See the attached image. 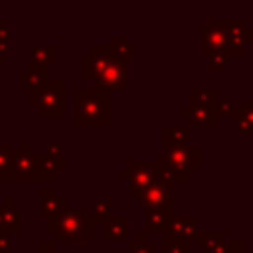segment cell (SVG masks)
Instances as JSON below:
<instances>
[{
    "label": "cell",
    "mask_w": 253,
    "mask_h": 253,
    "mask_svg": "<svg viewBox=\"0 0 253 253\" xmlns=\"http://www.w3.org/2000/svg\"><path fill=\"white\" fill-rule=\"evenodd\" d=\"M111 123V95L95 89L73 91V125L107 126Z\"/></svg>",
    "instance_id": "6da1fadb"
},
{
    "label": "cell",
    "mask_w": 253,
    "mask_h": 253,
    "mask_svg": "<svg viewBox=\"0 0 253 253\" xmlns=\"http://www.w3.org/2000/svg\"><path fill=\"white\" fill-rule=\"evenodd\" d=\"M28 107L36 109L40 117H65V81H45L38 91L28 95Z\"/></svg>",
    "instance_id": "7a4b0ae2"
},
{
    "label": "cell",
    "mask_w": 253,
    "mask_h": 253,
    "mask_svg": "<svg viewBox=\"0 0 253 253\" xmlns=\"http://www.w3.org/2000/svg\"><path fill=\"white\" fill-rule=\"evenodd\" d=\"M85 217V208L83 206H75V208H65L59 215L49 217L45 221V231L49 235H55V245L63 243V241H75V243H83L85 235L81 231V223Z\"/></svg>",
    "instance_id": "3957f363"
},
{
    "label": "cell",
    "mask_w": 253,
    "mask_h": 253,
    "mask_svg": "<svg viewBox=\"0 0 253 253\" xmlns=\"http://www.w3.org/2000/svg\"><path fill=\"white\" fill-rule=\"evenodd\" d=\"M166 166L178 170L182 174H192L202 168V144L192 142L188 146H162V150L154 152Z\"/></svg>",
    "instance_id": "277c9868"
},
{
    "label": "cell",
    "mask_w": 253,
    "mask_h": 253,
    "mask_svg": "<svg viewBox=\"0 0 253 253\" xmlns=\"http://www.w3.org/2000/svg\"><path fill=\"white\" fill-rule=\"evenodd\" d=\"M119 178L128 184L126 196L130 200H136L144 188H148L150 184L160 180V172L152 160H130V162H126V168H123L119 172Z\"/></svg>",
    "instance_id": "5b68a950"
},
{
    "label": "cell",
    "mask_w": 253,
    "mask_h": 253,
    "mask_svg": "<svg viewBox=\"0 0 253 253\" xmlns=\"http://www.w3.org/2000/svg\"><path fill=\"white\" fill-rule=\"evenodd\" d=\"M91 89L103 93L128 89V57L113 55L111 63L91 81Z\"/></svg>",
    "instance_id": "8992f818"
},
{
    "label": "cell",
    "mask_w": 253,
    "mask_h": 253,
    "mask_svg": "<svg viewBox=\"0 0 253 253\" xmlns=\"http://www.w3.org/2000/svg\"><path fill=\"white\" fill-rule=\"evenodd\" d=\"M34 160L40 180H55L57 174L65 170V152L59 142L47 144L43 150L34 152Z\"/></svg>",
    "instance_id": "52a82bcc"
},
{
    "label": "cell",
    "mask_w": 253,
    "mask_h": 253,
    "mask_svg": "<svg viewBox=\"0 0 253 253\" xmlns=\"http://www.w3.org/2000/svg\"><path fill=\"white\" fill-rule=\"evenodd\" d=\"M172 186L174 182H170L168 178H164L160 174V180H156L154 184H150L148 188H144L138 194V206L142 210L148 208H158V206H172L174 198H172Z\"/></svg>",
    "instance_id": "ba28073f"
},
{
    "label": "cell",
    "mask_w": 253,
    "mask_h": 253,
    "mask_svg": "<svg viewBox=\"0 0 253 253\" xmlns=\"http://www.w3.org/2000/svg\"><path fill=\"white\" fill-rule=\"evenodd\" d=\"M225 34H227V55L245 53V49L253 45V26H249L245 18H229Z\"/></svg>",
    "instance_id": "9c48e42d"
},
{
    "label": "cell",
    "mask_w": 253,
    "mask_h": 253,
    "mask_svg": "<svg viewBox=\"0 0 253 253\" xmlns=\"http://www.w3.org/2000/svg\"><path fill=\"white\" fill-rule=\"evenodd\" d=\"M8 180H40L30 144H20V150L14 152Z\"/></svg>",
    "instance_id": "30bf717a"
},
{
    "label": "cell",
    "mask_w": 253,
    "mask_h": 253,
    "mask_svg": "<svg viewBox=\"0 0 253 253\" xmlns=\"http://www.w3.org/2000/svg\"><path fill=\"white\" fill-rule=\"evenodd\" d=\"M200 223H202L200 215H188V213L176 215L174 213L170 223L166 225L164 235H170V237H176V239H182V241H190L198 233Z\"/></svg>",
    "instance_id": "8fae6325"
},
{
    "label": "cell",
    "mask_w": 253,
    "mask_h": 253,
    "mask_svg": "<svg viewBox=\"0 0 253 253\" xmlns=\"http://www.w3.org/2000/svg\"><path fill=\"white\" fill-rule=\"evenodd\" d=\"M174 215V204L172 206H158L144 210V235H164L166 225L170 223Z\"/></svg>",
    "instance_id": "7c38bea8"
},
{
    "label": "cell",
    "mask_w": 253,
    "mask_h": 253,
    "mask_svg": "<svg viewBox=\"0 0 253 253\" xmlns=\"http://www.w3.org/2000/svg\"><path fill=\"white\" fill-rule=\"evenodd\" d=\"M101 241L128 243V217L126 215H107L101 223Z\"/></svg>",
    "instance_id": "4fadbf2b"
},
{
    "label": "cell",
    "mask_w": 253,
    "mask_h": 253,
    "mask_svg": "<svg viewBox=\"0 0 253 253\" xmlns=\"http://www.w3.org/2000/svg\"><path fill=\"white\" fill-rule=\"evenodd\" d=\"M200 51L204 55L211 51H225L227 53V34L221 28L213 26H202L200 28Z\"/></svg>",
    "instance_id": "5bb4252c"
},
{
    "label": "cell",
    "mask_w": 253,
    "mask_h": 253,
    "mask_svg": "<svg viewBox=\"0 0 253 253\" xmlns=\"http://www.w3.org/2000/svg\"><path fill=\"white\" fill-rule=\"evenodd\" d=\"M38 200H40V206H38V215L49 219V217H55L59 215L67 206H65V198L57 196L53 188H40L38 190Z\"/></svg>",
    "instance_id": "9a60e30c"
},
{
    "label": "cell",
    "mask_w": 253,
    "mask_h": 253,
    "mask_svg": "<svg viewBox=\"0 0 253 253\" xmlns=\"http://www.w3.org/2000/svg\"><path fill=\"white\" fill-rule=\"evenodd\" d=\"M182 117L190 119V125H206V126H215L219 123V117L215 113V107L208 105H188L182 109Z\"/></svg>",
    "instance_id": "2e32d148"
},
{
    "label": "cell",
    "mask_w": 253,
    "mask_h": 253,
    "mask_svg": "<svg viewBox=\"0 0 253 253\" xmlns=\"http://www.w3.org/2000/svg\"><path fill=\"white\" fill-rule=\"evenodd\" d=\"M192 125H164L162 146H188L192 144Z\"/></svg>",
    "instance_id": "e0dca14e"
},
{
    "label": "cell",
    "mask_w": 253,
    "mask_h": 253,
    "mask_svg": "<svg viewBox=\"0 0 253 253\" xmlns=\"http://www.w3.org/2000/svg\"><path fill=\"white\" fill-rule=\"evenodd\" d=\"M55 59H57V47L53 43H34L28 57V67L47 69V65L53 63Z\"/></svg>",
    "instance_id": "ac0fdd59"
},
{
    "label": "cell",
    "mask_w": 253,
    "mask_h": 253,
    "mask_svg": "<svg viewBox=\"0 0 253 253\" xmlns=\"http://www.w3.org/2000/svg\"><path fill=\"white\" fill-rule=\"evenodd\" d=\"M227 235L225 233H196L190 243H200L204 253H223L227 245Z\"/></svg>",
    "instance_id": "d6986e66"
},
{
    "label": "cell",
    "mask_w": 253,
    "mask_h": 253,
    "mask_svg": "<svg viewBox=\"0 0 253 253\" xmlns=\"http://www.w3.org/2000/svg\"><path fill=\"white\" fill-rule=\"evenodd\" d=\"M45 81H47L45 69H32V67H28V69H24L20 73V87L24 91H28V93L38 91Z\"/></svg>",
    "instance_id": "ffe728a7"
},
{
    "label": "cell",
    "mask_w": 253,
    "mask_h": 253,
    "mask_svg": "<svg viewBox=\"0 0 253 253\" xmlns=\"http://www.w3.org/2000/svg\"><path fill=\"white\" fill-rule=\"evenodd\" d=\"M2 211H4V225H6V233L8 235H16L22 231V223H20V215L16 211V208L12 206L10 198L2 200Z\"/></svg>",
    "instance_id": "44dd1931"
},
{
    "label": "cell",
    "mask_w": 253,
    "mask_h": 253,
    "mask_svg": "<svg viewBox=\"0 0 253 253\" xmlns=\"http://www.w3.org/2000/svg\"><path fill=\"white\" fill-rule=\"evenodd\" d=\"M219 97V91L213 87L208 89H192L190 91V103L192 105H208V107H215V101Z\"/></svg>",
    "instance_id": "7402d4cb"
},
{
    "label": "cell",
    "mask_w": 253,
    "mask_h": 253,
    "mask_svg": "<svg viewBox=\"0 0 253 253\" xmlns=\"http://www.w3.org/2000/svg\"><path fill=\"white\" fill-rule=\"evenodd\" d=\"M235 132L237 134H251L253 136V109H237L235 115Z\"/></svg>",
    "instance_id": "603a6c76"
},
{
    "label": "cell",
    "mask_w": 253,
    "mask_h": 253,
    "mask_svg": "<svg viewBox=\"0 0 253 253\" xmlns=\"http://www.w3.org/2000/svg\"><path fill=\"white\" fill-rule=\"evenodd\" d=\"M109 47L115 55H125V57L138 51V47L134 43H130V40L126 36H111L109 38Z\"/></svg>",
    "instance_id": "cb8c5ba5"
},
{
    "label": "cell",
    "mask_w": 253,
    "mask_h": 253,
    "mask_svg": "<svg viewBox=\"0 0 253 253\" xmlns=\"http://www.w3.org/2000/svg\"><path fill=\"white\" fill-rule=\"evenodd\" d=\"M126 253H158V247L154 241L148 239V235H144L140 231L134 241L126 243Z\"/></svg>",
    "instance_id": "d4e9b609"
},
{
    "label": "cell",
    "mask_w": 253,
    "mask_h": 253,
    "mask_svg": "<svg viewBox=\"0 0 253 253\" xmlns=\"http://www.w3.org/2000/svg\"><path fill=\"white\" fill-rule=\"evenodd\" d=\"M12 20L0 18V61L12 51V32H10Z\"/></svg>",
    "instance_id": "484cf974"
},
{
    "label": "cell",
    "mask_w": 253,
    "mask_h": 253,
    "mask_svg": "<svg viewBox=\"0 0 253 253\" xmlns=\"http://www.w3.org/2000/svg\"><path fill=\"white\" fill-rule=\"evenodd\" d=\"M158 253H192V243L170 235H162V249Z\"/></svg>",
    "instance_id": "4316f807"
},
{
    "label": "cell",
    "mask_w": 253,
    "mask_h": 253,
    "mask_svg": "<svg viewBox=\"0 0 253 253\" xmlns=\"http://www.w3.org/2000/svg\"><path fill=\"white\" fill-rule=\"evenodd\" d=\"M107 215H111V198H93L89 217L95 223H101Z\"/></svg>",
    "instance_id": "83f0119b"
},
{
    "label": "cell",
    "mask_w": 253,
    "mask_h": 253,
    "mask_svg": "<svg viewBox=\"0 0 253 253\" xmlns=\"http://www.w3.org/2000/svg\"><path fill=\"white\" fill-rule=\"evenodd\" d=\"M12 158H14L12 144L10 142H0V180H8Z\"/></svg>",
    "instance_id": "f1b7e54d"
},
{
    "label": "cell",
    "mask_w": 253,
    "mask_h": 253,
    "mask_svg": "<svg viewBox=\"0 0 253 253\" xmlns=\"http://www.w3.org/2000/svg\"><path fill=\"white\" fill-rule=\"evenodd\" d=\"M227 53L225 51H211L208 53V69L213 73H225L227 71Z\"/></svg>",
    "instance_id": "f546056e"
},
{
    "label": "cell",
    "mask_w": 253,
    "mask_h": 253,
    "mask_svg": "<svg viewBox=\"0 0 253 253\" xmlns=\"http://www.w3.org/2000/svg\"><path fill=\"white\" fill-rule=\"evenodd\" d=\"M237 111V103L233 97H223L219 95L217 101H215V113L217 117H233Z\"/></svg>",
    "instance_id": "4dcf8cb0"
},
{
    "label": "cell",
    "mask_w": 253,
    "mask_h": 253,
    "mask_svg": "<svg viewBox=\"0 0 253 253\" xmlns=\"http://www.w3.org/2000/svg\"><path fill=\"white\" fill-rule=\"evenodd\" d=\"M223 253H251V251H247L245 241H227Z\"/></svg>",
    "instance_id": "1f68e13d"
},
{
    "label": "cell",
    "mask_w": 253,
    "mask_h": 253,
    "mask_svg": "<svg viewBox=\"0 0 253 253\" xmlns=\"http://www.w3.org/2000/svg\"><path fill=\"white\" fill-rule=\"evenodd\" d=\"M30 253H63V251H59L53 241H40L38 243V249L36 251H30Z\"/></svg>",
    "instance_id": "d6a6232c"
},
{
    "label": "cell",
    "mask_w": 253,
    "mask_h": 253,
    "mask_svg": "<svg viewBox=\"0 0 253 253\" xmlns=\"http://www.w3.org/2000/svg\"><path fill=\"white\" fill-rule=\"evenodd\" d=\"M12 249V235L0 233V253H10Z\"/></svg>",
    "instance_id": "836d02e7"
},
{
    "label": "cell",
    "mask_w": 253,
    "mask_h": 253,
    "mask_svg": "<svg viewBox=\"0 0 253 253\" xmlns=\"http://www.w3.org/2000/svg\"><path fill=\"white\" fill-rule=\"evenodd\" d=\"M243 109H253V97H245L243 99Z\"/></svg>",
    "instance_id": "e575fe53"
},
{
    "label": "cell",
    "mask_w": 253,
    "mask_h": 253,
    "mask_svg": "<svg viewBox=\"0 0 253 253\" xmlns=\"http://www.w3.org/2000/svg\"><path fill=\"white\" fill-rule=\"evenodd\" d=\"M0 233H6V225H4V211H2V206H0Z\"/></svg>",
    "instance_id": "d590c367"
},
{
    "label": "cell",
    "mask_w": 253,
    "mask_h": 253,
    "mask_svg": "<svg viewBox=\"0 0 253 253\" xmlns=\"http://www.w3.org/2000/svg\"><path fill=\"white\" fill-rule=\"evenodd\" d=\"M75 253H91V251H75Z\"/></svg>",
    "instance_id": "8d00e7d4"
},
{
    "label": "cell",
    "mask_w": 253,
    "mask_h": 253,
    "mask_svg": "<svg viewBox=\"0 0 253 253\" xmlns=\"http://www.w3.org/2000/svg\"><path fill=\"white\" fill-rule=\"evenodd\" d=\"M251 253H253V249H251Z\"/></svg>",
    "instance_id": "74e56055"
}]
</instances>
